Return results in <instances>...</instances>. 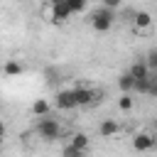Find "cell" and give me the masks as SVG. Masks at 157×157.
<instances>
[{
  "label": "cell",
  "mask_w": 157,
  "mask_h": 157,
  "mask_svg": "<svg viewBox=\"0 0 157 157\" xmlns=\"http://www.w3.org/2000/svg\"><path fill=\"white\" fill-rule=\"evenodd\" d=\"M37 135L47 142H54V140L61 137V123L49 118V115H42V120L37 123Z\"/></svg>",
  "instance_id": "obj_1"
},
{
  "label": "cell",
  "mask_w": 157,
  "mask_h": 157,
  "mask_svg": "<svg viewBox=\"0 0 157 157\" xmlns=\"http://www.w3.org/2000/svg\"><path fill=\"white\" fill-rule=\"evenodd\" d=\"M113 22H115V10H110V7H98L93 15H91V27L96 29V32H108L110 27H113Z\"/></svg>",
  "instance_id": "obj_2"
},
{
  "label": "cell",
  "mask_w": 157,
  "mask_h": 157,
  "mask_svg": "<svg viewBox=\"0 0 157 157\" xmlns=\"http://www.w3.org/2000/svg\"><path fill=\"white\" fill-rule=\"evenodd\" d=\"M155 147H157V135H152V132H137L132 137V150H137V152H150Z\"/></svg>",
  "instance_id": "obj_3"
},
{
  "label": "cell",
  "mask_w": 157,
  "mask_h": 157,
  "mask_svg": "<svg viewBox=\"0 0 157 157\" xmlns=\"http://www.w3.org/2000/svg\"><path fill=\"white\" fill-rule=\"evenodd\" d=\"M49 7H52V22H66L74 15L66 0H49Z\"/></svg>",
  "instance_id": "obj_4"
},
{
  "label": "cell",
  "mask_w": 157,
  "mask_h": 157,
  "mask_svg": "<svg viewBox=\"0 0 157 157\" xmlns=\"http://www.w3.org/2000/svg\"><path fill=\"white\" fill-rule=\"evenodd\" d=\"M54 105H56L59 110H71V108H76L74 88H64V91H56V96H54Z\"/></svg>",
  "instance_id": "obj_5"
},
{
  "label": "cell",
  "mask_w": 157,
  "mask_h": 157,
  "mask_svg": "<svg viewBox=\"0 0 157 157\" xmlns=\"http://www.w3.org/2000/svg\"><path fill=\"white\" fill-rule=\"evenodd\" d=\"M74 98H76V105H91L93 101H101V93H96V91H91L86 86H76Z\"/></svg>",
  "instance_id": "obj_6"
},
{
  "label": "cell",
  "mask_w": 157,
  "mask_h": 157,
  "mask_svg": "<svg viewBox=\"0 0 157 157\" xmlns=\"http://www.w3.org/2000/svg\"><path fill=\"white\" fill-rule=\"evenodd\" d=\"M118 132H120V123L113 120V118H105V120L98 125V135H101V137H113V135H118Z\"/></svg>",
  "instance_id": "obj_7"
},
{
  "label": "cell",
  "mask_w": 157,
  "mask_h": 157,
  "mask_svg": "<svg viewBox=\"0 0 157 157\" xmlns=\"http://www.w3.org/2000/svg\"><path fill=\"white\" fill-rule=\"evenodd\" d=\"M130 76H132L135 81H142V78H150V76H152V69L147 66V61H135V64L130 66Z\"/></svg>",
  "instance_id": "obj_8"
},
{
  "label": "cell",
  "mask_w": 157,
  "mask_h": 157,
  "mask_svg": "<svg viewBox=\"0 0 157 157\" xmlns=\"http://www.w3.org/2000/svg\"><path fill=\"white\" fill-rule=\"evenodd\" d=\"M132 25H135V29H150L152 27V15L147 10H137L132 15Z\"/></svg>",
  "instance_id": "obj_9"
},
{
  "label": "cell",
  "mask_w": 157,
  "mask_h": 157,
  "mask_svg": "<svg viewBox=\"0 0 157 157\" xmlns=\"http://www.w3.org/2000/svg\"><path fill=\"white\" fill-rule=\"evenodd\" d=\"M2 71H5V76H20V74L25 71V66H22L17 59H7L5 66H2Z\"/></svg>",
  "instance_id": "obj_10"
},
{
  "label": "cell",
  "mask_w": 157,
  "mask_h": 157,
  "mask_svg": "<svg viewBox=\"0 0 157 157\" xmlns=\"http://www.w3.org/2000/svg\"><path fill=\"white\" fill-rule=\"evenodd\" d=\"M49 108H52V105H49L47 98H37V101L32 103V113L39 115V118H42V115H49Z\"/></svg>",
  "instance_id": "obj_11"
},
{
  "label": "cell",
  "mask_w": 157,
  "mask_h": 157,
  "mask_svg": "<svg viewBox=\"0 0 157 157\" xmlns=\"http://www.w3.org/2000/svg\"><path fill=\"white\" fill-rule=\"evenodd\" d=\"M118 86H120V91H123V93H130V91L135 88V78L130 76V71H128V74H123V76L118 78Z\"/></svg>",
  "instance_id": "obj_12"
},
{
  "label": "cell",
  "mask_w": 157,
  "mask_h": 157,
  "mask_svg": "<svg viewBox=\"0 0 157 157\" xmlns=\"http://www.w3.org/2000/svg\"><path fill=\"white\" fill-rule=\"evenodd\" d=\"M71 145H74V147H78V150H86V147H88V135H86V132H74Z\"/></svg>",
  "instance_id": "obj_13"
},
{
  "label": "cell",
  "mask_w": 157,
  "mask_h": 157,
  "mask_svg": "<svg viewBox=\"0 0 157 157\" xmlns=\"http://www.w3.org/2000/svg\"><path fill=\"white\" fill-rule=\"evenodd\" d=\"M132 105H135V101H132L130 93H123V96L118 98V108H120V110H132Z\"/></svg>",
  "instance_id": "obj_14"
},
{
  "label": "cell",
  "mask_w": 157,
  "mask_h": 157,
  "mask_svg": "<svg viewBox=\"0 0 157 157\" xmlns=\"http://www.w3.org/2000/svg\"><path fill=\"white\" fill-rule=\"evenodd\" d=\"M83 152H86V150H78V147H74V145L69 142V145H64L61 157H83Z\"/></svg>",
  "instance_id": "obj_15"
},
{
  "label": "cell",
  "mask_w": 157,
  "mask_h": 157,
  "mask_svg": "<svg viewBox=\"0 0 157 157\" xmlns=\"http://www.w3.org/2000/svg\"><path fill=\"white\" fill-rule=\"evenodd\" d=\"M66 2H69L71 12H83V10H86V5H88V0H66Z\"/></svg>",
  "instance_id": "obj_16"
},
{
  "label": "cell",
  "mask_w": 157,
  "mask_h": 157,
  "mask_svg": "<svg viewBox=\"0 0 157 157\" xmlns=\"http://www.w3.org/2000/svg\"><path fill=\"white\" fill-rule=\"evenodd\" d=\"M145 61H147V66H150L152 71H157V49H150V52H147V59H145Z\"/></svg>",
  "instance_id": "obj_17"
},
{
  "label": "cell",
  "mask_w": 157,
  "mask_h": 157,
  "mask_svg": "<svg viewBox=\"0 0 157 157\" xmlns=\"http://www.w3.org/2000/svg\"><path fill=\"white\" fill-rule=\"evenodd\" d=\"M150 96H157V76H150V88H147Z\"/></svg>",
  "instance_id": "obj_18"
},
{
  "label": "cell",
  "mask_w": 157,
  "mask_h": 157,
  "mask_svg": "<svg viewBox=\"0 0 157 157\" xmlns=\"http://www.w3.org/2000/svg\"><path fill=\"white\" fill-rule=\"evenodd\" d=\"M120 2H123V0H103V5H105V7H110V10H118V7H120Z\"/></svg>",
  "instance_id": "obj_19"
},
{
  "label": "cell",
  "mask_w": 157,
  "mask_h": 157,
  "mask_svg": "<svg viewBox=\"0 0 157 157\" xmlns=\"http://www.w3.org/2000/svg\"><path fill=\"white\" fill-rule=\"evenodd\" d=\"M2 137H5V123L0 120V142H2Z\"/></svg>",
  "instance_id": "obj_20"
},
{
  "label": "cell",
  "mask_w": 157,
  "mask_h": 157,
  "mask_svg": "<svg viewBox=\"0 0 157 157\" xmlns=\"http://www.w3.org/2000/svg\"><path fill=\"white\" fill-rule=\"evenodd\" d=\"M152 125H155V130H157V118H155V123H152Z\"/></svg>",
  "instance_id": "obj_21"
}]
</instances>
